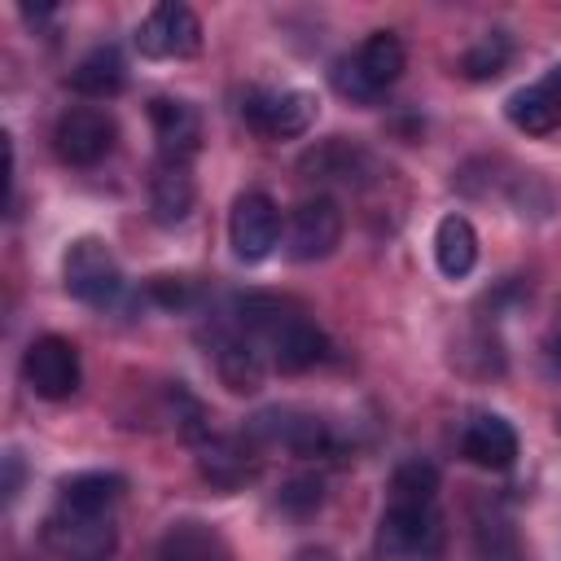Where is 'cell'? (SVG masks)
I'll return each instance as SVG.
<instances>
[{
  "instance_id": "1",
  "label": "cell",
  "mask_w": 561,
  "mask_h": 561,
  "mask_svg": "<svg viewBox=\"0 0 561 561\" xmlns=\"http://www.w3.org/2000/svg\"><path fill=\"white\" fill-rule=\"evenodd\" d=\"M408 66V53L399 44L394 31H373L351 57H342L333 66V88L351 101V105H373Z\"/></svg>"
},
{
  "instance_id": "2",
  "label": "cell",
  "mask_w": 561,
  "mask_h": 561,
  "mask_svg": "<svg viewBox=\"0 0 561 561\" xmlns=\"http://www.w3.org/2000/svg\"><path fill=\"white\" fill-rule=\"evenodd\" d=\"M61 285H66L70 298H79V302H88V307H96V311L114 307V302L123 298V289H127L118 259H114L110 245L96 241V237L70 241V250H66V259H61Z\"/></svg>"
},
{
  "instance_id": "3",
  "label": "cell",
  "mask_w": 561,
  "mask_h": 561,
  "mask_svg": "<svg viewBox=\"0 0 561 561\" xmlns=\"http://www.w3.org/2000/svg\"><path fill=\"white\" fill-rule=\"evenodd\" d=\"M114 140H118V123L101 105H70L53 123V149L70 167H96V162H105L110 149H114Z\"/></svg>"
},
{
  "instance_id": "4",
  "label": "cell",
  "mask_w": 561,
  "mask_h": 561,
  "mask_svg": "<svg viewBox=\"0 0 561 561\" xmlns=\"http://www.w3.org/2000/svg\"><path fill=\"white\" fill-rule=\"evenodd\" d=\"M136 48L140 57L149 61H180V57H193L202 48V18L180 4V0H162L153 4L140 26H136Z\"/></svg>"
},
{
  "instance_id": "5",
  "label": "cell",
  "mask_w": 561,
  "mask_h": 561,
  "mask_svg": "<svg viewBox=\"0 0 561 561\" xmlns=\"http://www.w3.org/2000/svg\"><path fill=\"white\" fill-rule=\"evenodd\" d=\"M22 381L31 386V394L39 399H70L83 381V368H79V351L70 337L61 333H44L35 337L26 351H22Z\"/></svg>"
},
{
  "instance_id": "6",
  "label": "cell",
  "mask_w": 561,
  "mask_h": 561,
  "mask_svg": "<svg viewBox=\"0 0 561 561\" xmlns=\"http://www.w3.org/2000/svg\"><path fill=\"white\" fill-rule=\"evenodd\" d=\"M280 241V210L267 193L250 188L228 210V245L241 263H263Z\"/></svg>"
},
{
  "instance_id": "7",
  "label": "cell",
  "mask_w": 561,
  "mask_h": 561,
  "mask_svg": "<svg viewBox=\"0 0 561 561\" xmlns=\"http://www.w3.org/2000/svg\"><path fill=\"white\" fill-rule=\"evenodd\" d=\"M241 118L259 136L289 140V136H302L316 123V96L311 92H298V88H285V92H250L241 101Z\"/></svg>"
},
{
  "instance_id": "8",
  "label": "cell",
  "mask_w": 561,
  "mask_h": 561,
  "mask_svg": "<svg viewBox=\"0 0 561 561\" xmlns=\"http://www.w3.org/2000/svg\"><path fill=\"white\" fill-rule=\"evenodd\" d=\"M285 241H289V259H298V263L329 259L337 250V241H342V206L333 197H307V202H298L294 215H289Z\"/></svg>"
},
{
  "instance_id": "9",
  "label": "cell",
  "mask_w": 561,
  "mask_h": 561,
  "mask_svg": "<svg viewBox=\"0 0 561 561\" xmlns=\"http://www.w3.org/2000/svg\"><path fill=\"white\" fill-rule=\"evenodd\" d=\"M504 114L517 131L526 136H548L561 127V61L543 70V79L517 88L508 101H504Z\"/></svg>"
},
{
  "instance_id": "10",
  "label": "cell",
  "mask_w": 561,
  "mask_h": 561,
  "mask_svg": "<svg viewBox=\"0 0 561 561\" xmlns=\"http://www.w3.org/2000/svg\"><path fill=\"white\" fill-rule=\"evenodd\" d=\"M460 456L478 469H513L517 460V430L500 412H473L460 430Z\"/></svg>"
},
{
  "instance_id": "11",
  "label": "cell",
  "mask_w": 561,
  "mask_h": 561,
  "mask_svg": "<svg viewBox=\"0 0 561 561\" xmlns=\"http://www.w3.org/2000/svg\"><path fill=\"white\" fill-rule=\"evenodd\" d=\"M48 543L70 557V561H101L110 548H114V526L110 517H88V513H70V508H57L44 526Z\"/></svg>"
},
{
  "instance_id": "12",
  "label": "cell",
  "mask_w": 561,
  "mask_h": 561,
  "mask_svg": "<svg viewBox=\"0 0 561 561\" xmlns=\"http://www.w3.org/2000/svg\"><path fill=\"white\" fill-rule=\"evenodd\" d=\"M149 123H153L162 158L188 162L197 153V145H202V114L184 96H153L149 101Z\"/></svg>"
},
{
  "instance_id": "13",
  "label": "cell",
  "mask_w": 561,
  "mask_h": 561,
  "mask_svg": "<svg viewBox=\"0 0 561 561\" xmlns=\"http://www.w3.org/2000/svg\"><path fill=\"white\" fill-rule=\"evenodd\" d=\"M438 535L434 504H390L377 522V548L386 557H412Z\"/></svg>"
},
{
  "instance_id": "14",
  "label": "cell",
  "mask_w": 561,
  "mask_h": 561,
  "mask_svg": "<svg viewBox=\"0 0 561 561\" xmlns=\"http://www.w3.org/2000/svg\"><path fill=\"white\" fill-rule=\"evenodd\" d=\"M250 434L254 438H267V443H285L294 456H324L329 451L324 421L320 416H307V412H289V408H276V412L254 416Z\"/></svg>"
},
{
  "instance_id": "15",
  "label": "cell",
  "mask_w": 561,
  "mask_h": 561,
  "mask_svg": "<svg viewBox=\"0 0 561 561\" xmlns=\"http://www.w3.org/2000/svg\"><path fill=\"white\" fill-rule=\"evenodd\" d=\"M193 202H197V184L188 175V162L162 158L158 171L149 175V210H153V224H162V228L184 224L188 210H193Z\"/></svg>"
},
{
  "instance_id": "16",
  "label": "cell",
  "mask_w": 561,
  "mask_h": 561,
  "mask_svg": "<svg viewBox=\"0 0 561 561\" xmlns=\"http://www.w3.org/2000/svg\"><path fill=\"white\" fill-rule=\"evenodd\" d=\"M215 368L232 394H254L263 386V351L241 329L215 337Z\"/></svg>"
},
{
  "instance_id": "17",
  "label": "cell",
  "mask_w": 561,
  "mask_h": 561,
  "mask_svg": "<svg viewBox=\"0 0 561 561\" xmlns=\"http://www.w3.org/2000/svg\"><path fill=\"white\" fill-rule=\"evenodd\" d=\"M193 447H197V469H202V478L215 482V486H224V491L241 486V482L254 473V456H250V447H245L241 438L202 434Z\"/></svg>"
},
{
  "instance_id": "18",
  "label": "cell",
  "mask_w": 561,
  "mask_h": 561,
  "mask_svg": "<svg viewBox=\"0 0 561 561\" xmlns=\"http://www.w3.org/2000/svg\"><path fill=\"white\" fill-rule=\"evenodd\" d=\"M123 83H127V61H123V53H118L114 44H101V48L83 53L79 66L70 70V88H75L79 96H92V101L118 96Z\"/></svg>"
},
{
  "instance_id": "19",
  "label": "cell",
  "mask_w": 561,
  "mask_h": 561,
  "mask_svg": "<svg viewBox=\"0 0 561 561\" xmlns=\"http://www.w3.org/2000/svg\"><path fill=\"white\" fill-rule=\"evenodd\" d=\"M153 561H228V543L215 526L202 522H175L153 548Z\"/></svg>"
},
{
  "instance_id": "20",
  "label": "cell",
  "mask_w": 561,
  "mask_h": 561,
  "mask_svg": "<svg viewBox=\"0 0 561 561\" xmlns=\"http://www.w3.org/2000/svg\"><path fill=\"white\" fill-rule=\"evenodd\" d=\"M434 263L447 280H460L478 263V232L465 215H443L434 228Z\"/></svg>"
},
{
  "instance_id": "21",
  "label": "cell",
  "mask_w": 561,
  "mask_h": 561,
  "mask_svg": "<svg viewBox=\"0 0 561 561\" xmlns=\"http://www.w3.org/2000/svg\"><path fill=\"white\" fill-rule=\"evenodd\" d=\"M123 491H127V482L118 473H101V469L75 473L61 482V508L88 513V517H110V508L123 500Z\"/></svg>"
},
{
  "instance_id": "22",
  "label": "cell",
  "mask_w": 561,
  "mask_h": 561,
  "mask_svg": "<svg viewBox=\"0 0 561 561\" xmlns=\"http://www.w3.org/2000/svg\"><path fill=\"white\" fill-rule=\"evenodd\" d=\"M386 491H390V504H434L438 500V469L430 460L412 456V460L394 465Z\"/></svg>"
},
{
  "instance_id": "23",
  "label": "cell",
  "mask_w": 561,
  "mask_h": 561,
  "mask_svg": "<svg viewBox=\"0 0 561 561\" xmlns=\"http://www.w3.org/2000/svg\"><path fill=\"white\" fill-rule=\"evenodd\" d=\"M508 57H513V39H508L504 31H486V35L460 57V70H465L469 79H495V75H504Z\"/></svg>"
},
{
  "instance_id": "24",
  "label": "cell",
  "mask_w": 561,
  "mask_h": 561,
  "mask_svg": "<svg viewBox=\"0 0 561 561\" xmlns=\"http://www.w3.org/2000/svg\"><path fill=\"white\" fill-rule=\"evenodd\" d=\"M320 500H324V482L316 478V473H302V478H289L285 486H280V508L285 513H316L320 508Z\"/></svg>"
},
{
  "instance_id": "25",
  "label": "cell",
  "mask_w": 561,
  "mask_h": 561,
  "mask_svg": "<svg viewBox=\"0 0 561 561\" xmlns=\"http://www.w3.org/2000/svg\"><path fill=\"white\" fill-rule=\"evenodd\" d=\"M149 294L162 302V307H184L193 298V285L184 276H153L149 280Z\"/></svg>"
},
{
  "instance_id": "26",
  "label": "cell",
  "mask_w": 561,
  "mask_h": 561,
  "mask_svg": "<svg viewBox=\"0 0 561 561\" xmlns=\"http://www.w3.org/2000/svg\"><path fill=\"white\" fill-rule=\"evenodd\" d=\"M18 478H22V460H18V451H9L4 456V495L9 500L18 495Z\"/></svg>"
},
{
  "instance_id": "27",
  "label": "cell",
  "mask_w": 561,
  "mask_h": 561,
  "mask_svg": "<svg viewBox=\"0 0 561 561\" xmlns=\"http://www.w3.org/2000/svg\"><path fill=\"white\" fill-rule=\"evenodd\" d=\"M294 561H337V557H333L329 548H302V552H298Z\"/></svg>"
},
{
  "instance_id": "28",
  "label": "cell",
  "mask_w": 561,
  "mask_h": 561,
  "mask_svg": "<svg viewBox=\"0 0 561 561\" xmlns=\"http://www.w3.org/2000/svg\"><path fill=\"white\" fill-rule=\"evenodd\" d=\"M557 434H561V412H557Z\"/></svg>"
},
{
  "instance_id": "29",
  "label": "cell",
  "mask_w": 561,
  "mask_h": 561,
  "mask_svg": "<svg viewBox=\"0 0 561 561\" xmlns=\"http://www.w3.org/2000/svg\"><path fill=\"white\" fill-rule=\"evenodd\" d=\"M557 355H561V342H557Z\"/></svg>"
}]
</instances>
